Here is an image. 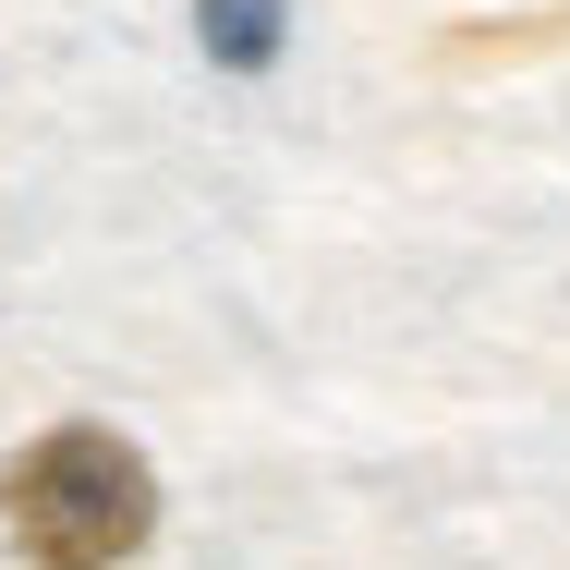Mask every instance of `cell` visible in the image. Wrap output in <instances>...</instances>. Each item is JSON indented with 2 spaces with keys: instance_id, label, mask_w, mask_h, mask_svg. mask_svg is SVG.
<instances>
[{
  "instance_id": "6da1fadb",
  "label": "cell",
  "mask_w": 570,
  "mask_h": 570,
  "mask_svg": "<svg viewBox=\"0 0 570 570\" xmlns=\"http://www.w3.org/2000/svg\"><path fill=\"white\" fill-rule=\"evenodd\" d=\"M0 522L24 570H121L158 534V485L121 425H37L0 461Z\"/></svg>"
},
{
  "instance_id": "7a4b0ae2",
  "label": "cell",
  "mask_w": 570,
  "mask_h": 570,
  "mask_svg": "<svg viewBox=\"0 0 570 570\" xmlns=\"http://www.w3.org/2000/svg\"><path fill=\"white\" fill-rule=\"evenodd\" d=\"M195 37H207L219 73H267L279 37H292V12H279V0H195Z\"/></svg>"
}]
</instances>
